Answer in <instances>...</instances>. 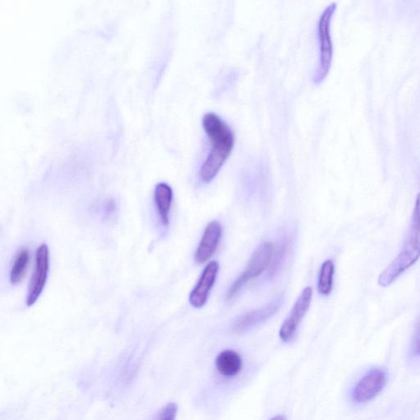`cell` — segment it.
Returning <instances> with one entry per match:
<instances>
[{"label": "cell", "mask_w": 420, "mask_h": 420, "mask_svg": "<svg viewBox=\"0 0 420 420\" xmlns=\"http://www.w3.org/2000/svg\"><path fill=\"white\" fill-rule=\"evenodd\" d=\"M270 420H287L284 415H277V417L272 418Z\"/></svg>", "instance_id": "obj_18"}, {"label": "cell", "mask_w": 420, "mask_h": 420, "mask_svg": "<svg viewBox=\"0 0 420 420\" xmlns=\"http://www.w3.org/2000/svg\"><path fill=\"white\" fill-rule=\"evenodd\" d=\"M282 303V297L280 296L261 309L249 311V312L240 316V318L235 321L233 325L234 331L236 333H243L266 322V320L277 313Z\"/></svg>", "instance_id": "obj_9"}, {"label": "cell", "mask_w": 420, "mask_h": 420, "mask_svg": "<svg viewBox=\"0 0 420 420\" xmlns=\"http://www.w3.org/2000/svg\"><path fill=\"white\" fill-rule=\"evenodd\" d=\"M242 359L237 352L224 350L216 357L215 367L219 374L226 379L237 376L242 368Z\"/></svg>", "instance_id": "obj_11"}, {"label": "cell", "mask_w": 420, "mask_h": 420, "mask_svg": "<svg viewBox=\"0 0 420 420\" xmlns=\"http://www.w3.org/2000/svg\"><path fill=\"white\" fill-rule=\"evenodd\" d=\"M273 253V245L270 242H264L256 249L249 259L247 270L234 281L226 292V303H232L249 282L266 272L270 267Z\"/></svg>", "instance_id": "obj_4"}, {"label": "cell", "mask_w": 420, "mask_h": 420, "mask_svg": "<svg viewBox=\"0 0 420 420\" xmlns=\"http://www.w3.org/2000/svg\"><path fill=\"white\" fill-rule=\"evenodd\" d=\"M386 380L388 377L383 370L372 369L368 372L352 389L353 402L357 404L370 402L384 389Z\"/></svg>", "instance_id": "obj_6"}, {"label": "cell", "mask_w": 420, "mask_h": 420, "mask_svg": "<svg viewBox=\"0 0 420 420\" xmlns=\"http://www.w3.org/2000/svg\"><path fill=\"white\" fill-rule=\"evenodd\" d=\"M420 258V192L417 195L407 239L393 262L381 273L379 284L389 287Z\"/></svg>", "instance_id": "obj_2"}, {"label": "cell", "mask_w": 420, "mask_h": 420, "mask_svg": "<svg viewBox=\"0 0 420 420\" xmlns=\"http://www.w3.org/2000/svg\"><path fill=\"white\" fill-rule=\"evenodd\" d=\"M203 127L210 141V150L199 171L201 180L209 183L217 176L233 152L235 145L233 131L214 112L206 113Z\"/></svg>", "instance_id": "obj_1"}, {"label": "cell", "mask_w": 420, "mask_h": 420, "mask_svg": "<svg viewBox=\"0 0 420 420\" xmlns=\"http://www.w3.org/2000/svg\"><path fill=\"white\" fill-rule=\"evenodd\" d=\"M219 270V266L217 261H211L207 264L199 281L189 296V301L193 307L200 309L206 304L218 276Z\"/></svg>", "instance_id": "obj_8"}, {"label": "cell", "mask_w": 420, "mask_h": 420, "mask_svg": "<svg viewBox=\"0 0 420 420\" xmlns=\"http://www.w3.org/2000/svg\"><path fill=\"white\" fill-rule=\"evenodd\" d=\"M337 3L333 2L321 13L318 22V36L319 41V60L313 75L316 84L322 82L331 68L333 46L331 36V21Z\"/></svg>", "instance_id": "obj_3"}, {"label": "cell", "mask_w": 420, "mask_h": 420, "mask_svg": "<svg viewBox=\"0 0 420 420\" xmlns=\"http://www.w3.org/2000/svg\"><path fill=\"white\" fill-rule=\"evenodd\" d=\"M290 247V239L287 237H284L282 238L280 243L277 244L275 251H273L270 267V272L272 277L277 275L278 270H280L283 263L285 262L287 254L289 252Z\"/></svg>", "instance_id": "obj_15"}, {"label": "cell", "mask_w": 420, "mask_h": 420, "mask_svg": "<svg viewBox=\"0 0 420 420\" xmlns=\"http://www.w3.org/2000/svg\"><path fill=\"white\" fill-rule=\"evenodd\" d=\"M173 192L166 182H159L154 190V201L157 205L160 222L165 228L169 225L170 211H171Z\"/></svg>", "instance_id": "obj_12"}, {"label": "cell", "mask_w": 420, "mask_h": 420, "mask_svg": "<svg viewBox=\"0 0 420 420\" xmlns=\"http://www.w3.org/2000/svg\"><path fill=\"white\" fill-rule=\"evenodd\" d=\"M313 290L311 287H306L301 292L299 298L297 299L294 308H292L289 317L282 324L280 331V337L282 341L289 342L294 339L299 325L310 309L311 301H312Z\"/></svg>", "instance_id": "obj_7"}, {"label": "cell", "mask_w": 420, "mask_h": 420, "mask_svg": "<svg viewBox=\"0 0 420 420\" xmlns=\"http://www.w3.org/2000/svg\"><path fill=\"white\" fill-rule=\"evenodd\" d=\"M412 352L415 356H420V323L414 334L412 343Z\"/></svg>", "instance_id": "obj_17"}, {"label": "cell", "mask_w": 420, "mask_h": 420, "mask_svg": "<svg viewBox=\"0 0 420 420\" xmlns=\"http://www.w3.org/2000/svg\"><path fill=\"white\" fill-rule=\"evenodd\" d=\"M222 234H223V226L219 221H212L207 225L195 254L196 263L204 264L209 261L218 248Z\"/></svg>", "instance_id": "obj_10"}, {"label": "cell", "mask_w": 420, "mask_h": 420, "mask_svg": "<svg viewBox=\"0 0 420 420\" xmlns=\"http://www.w3.org/2000/svg\"><path fill=\"white\" fill-rule=\"evenodd\" d=\"M50 273V249L46 244L36 249L34 272L31 276L27 296L28 307L34 305L43 292Z\"/></svg>", "instance_id": "obj_5"}, {"label": "cell", "mask_w": 420, "mask_h": 420, "mask_svg": "<svg viewBox=\"0 0 420 420\" xmlns=\"http://www.w3.org/2000/svg\"><path fill=\"white\" fill-rule=\"evenodd\" d=\"M178 405L176 403H168L161 410L157 420H176Z\"/></svg>", "instance_id": "obj_16"}, {"label": "cell", "mask_w": 420, "mask_h": 420, "mask_svg": "<svg viewBox=\"0 0 420 420\" xmlns=\"http://www.w3.org/2000/svg\"><path fill=\"white\" fill-rule=\"evenodd\" d=\"M334 273V263L331 259H328L320 268L318 290L321 295L328 296L331 294L333 287Z\"/></svg>", "instance_id": "obj_14"}, {"label": "cell", "mask_w": 420, "mask_h": 420, "mask_svg": "<svg viewBox=\"0 0 420 420\" xmlns=\"http://www.w3.org/2000/svg\"><path fill=\"white\" fill-rule=\"evenodd\" d=\"M31 254L29 249L22 247L14 257L10 271V282L17 285L21 282L26 275L27 267L29 266Z\"/></svg>", "instance_id": "obj_13"}]
</instances>
